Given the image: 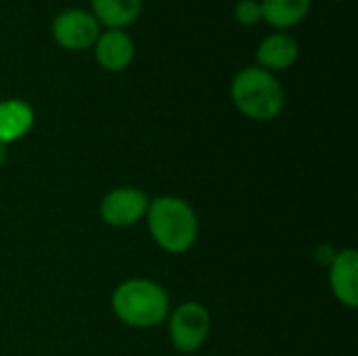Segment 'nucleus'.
Listing matches in <instances>:
<instances>
[{
	"label": "nucleus",
	"instance_id": "f257e3e1",
	"mask_svg": "<svg viewBox=\"0 0 358 356\" xmlns=\"http://www.w3.org/2000/svg\"><path fill=\"white\" fill-rule=\"evenodd\" d=\"M145 216L153 241L170 254L187 252L197 239V216L193 208L180 197L166 195L149 201Z\"/></svg>",
	"mask_w": 358,
	"mask_h": 356
},
{
	"label": "nucleus",
	"instance_id": "f03ea898",
	"mask_svg": "<svg viewBox=\"0 0 358 356\" xmlns=\"http://www.w3.org/2000/svg\"><path fill=\"white\" fill-rule=\"evenodd\" d=\"M111 308L124 325L149 329L166 321L170 300L159 283L149 279H130L115 287Z\"/></svg>",
	"mask_w": 358,
	"mask_h": 356
},
{
	"label": "nucleus",
	"instance_id": "7ed1b4c3",
	"mask_svg": "<svg viewBox=\"0 0 358 356\" xmlns=\"http://www.w3.org/2000/svg\"><path fill=\"white\" fill-rule=\"evenodd\" d=\"M231 97L243 115L258 122L277 118L285 105V92L279 80L262 67L241 69L231 84Z\"/></svg>",
	"mask_w": 358,
	"mask_h": 356
},
{
	"label": "nucleus",
	"instance_id": "20e7f679",
	"mask_svg": "<svg viewBox=\"0 0 358 356\" xmlns=\"http://www.w3.org/2000/svg\"><path fill=\"white\" fill-rule=\"evenodd\" d=\"M210 334V313L197 302H185L170 315V340L172 346L191 355L203 346Z\"/></svg>",
	"mask_w": 358,
	"mask_h": 356
},
{
	"label": "nucleus",
	"instance_id": "39448f33",
	"mask_svg": "<svg viewBox=\"0 0 358 356\" xmlns=\"http://www.w3.org/2000/svg\"><path fill=\"white\" fill-rule=\"evenodd\" d=\"M52 38L67 50H84L99 38V21L84 8H67L52 21Z\"/></svg>",
	"mask_w": 358,
	"mask_h": 356
},
{
	"label": "nucleus",
	"instance_id": "423d86ee",
	"mask_svg": "<svg viewBox=\"0 0 358 356\" xmlns=\"http://www.w3.org/2000/svg\"><path fill=\"white\" fill-rule=\"evenodd\" d=\"M149 208V199L143 191L132 187H117L109 191L101 201V218L105 225L124 229L136 225Z\"/></svg>",
	"mask_w": 358,
	"mask_h": 356
},
{
	"label": "nucleus",
	"instance_id": "0eeeda50",
	"mask_svg": "<svg viewBox=\"0 0 358 356\" xmlns=\"http://www.w3.org/2000/svg\"><path fill=\"white\" fill-rule=\"evenodd\" d=\"M358 258L355 250H342L334 256L329 264V283L336 298L348 306L357 308L358 304Z\"/></svg>",
	"mask_w": 358,
	"mask_h": 356
},
{
	"label": "nucleus",
	"instance_id": "6e6552de",
	"mask_svg": "<svg viewBox=\"0 0 358 356\" xmlns=\"http://www.w3.org/2000/svg\"><path fill=\"white\" fill-rule=\"evenodd\" d=\"M96 61L109 71H122L134 57V44L122 29H107L96 38Z\"/></svg>",
	"mask_w": 358,
	"mask_h": 356
},
{
	"label": "nucleus",
	"instance_id": "1a4fd4ad",
	"mask_svg": "<svg viewBox=\"0 0 358 356\" xmlns=\"http://www.w3.org/2000/svg\"><path fill=\"white\" fill-rule=\"evenodd\" d=\"M34 126V109L19 99L0 101V145H10Z\"/></svg>",
	"mask_w": 358,
	"mask_h": 356
},
{
	"label": "nucleus",
	"instance_id": "9d476101",
	"mask_svg": "<svg viewBox=\"0 0 358 356\" xmlns=\"http://www.w3.org/2000/svg\"><path fill=\"white\" fill-rule=\"evenodd\" d=\"M300 55L298 42L287 36V34H273L268 38H264L256 50L258 63L262 65V69H285L289 65L296 63Z\"/></svg>",
	"mask_w": 358,
	"mask_h": 356
},
{
	"label": "nucleus",
	"instance_id": "9b49d317",
	"mask_svg": "<svg viewBox=\"0 0 358 356\" xmlns=\"http://www.w3.org/2000/svg\"><path fill=\"white\" fill-rule=\"evenodd\" d=\"M90 2L96 15L94 19L113 29L132 23L138 17L143 4V0H90Z\"/></svg>",
	"mask_w": 358,
	"mask_h": 356
},
{
	"label": "nucleus",
	"instance_id": "f8f14e48",
	"mask_svg": "<svg viewBox=\"0 0 358 356\" xmlns=\"http://www.w3.org/2000/svg\"><path fill=\"white\" fill-rule=\"evenodd\" d=\"M310 8V0H262V17L275 27H292L300 23Z\"/></svg>",
	"mask_w": 358,
	"mask_h": 356
},
{
	"label": "nucleus",
	"instance_id": "ddd939ff",
	"mask_svg": "<svg viewBox=\"0 0 358 356\" xmlns=\"http://www.w3.org/2000/svg\"><path fill=\"white\" fill-rule=\"evenodd\" d=\"M260 17H262L260 2H256V0H239L235 4V19L241 25H254Z\"/></svg>",
	"mask_w": 358,
	"mask_h": 356
},
{
	"label": "nucleus",
	"instance_id": "4468645a",
	"mask_svg": "<svg viewBox=\"0 0 358 356\" xmlns=\"http://www.w3.org/2000/svg\"><path fill=\"white\" fill-rule=\"evenodd\" d=\"M4 149H6V147H4V145H0V164H2V162H4V157H6V155H4Z\"/></svg>",
	"mask_w": 358,
	"mask_h": 356
}]
</instances>
